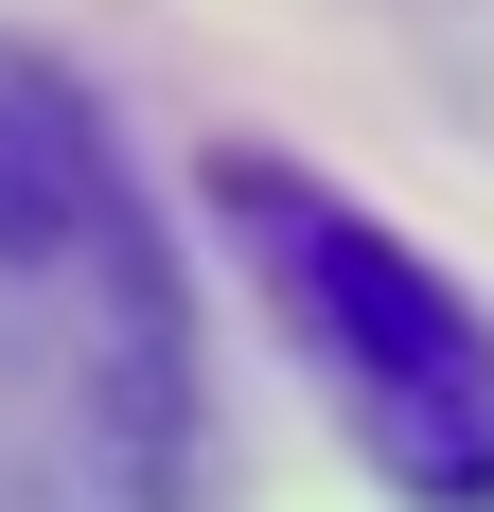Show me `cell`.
Returning a JSON list of instances; mask_svg holds the SVG:
<instances>
[{
    "instance_id": "6da1fadb",
    "label": "cell",
    "mask_w": 494,
    "mask_h": 512,
    "mask_svg": "<svg viewBox=\"0 0 494 512\" xmlns=\"http://www.w3.org/2000/svg\"><path fill=\"white\" fill-rule=\"evenodd\" d=\"M212 371L142 159L53 53L0 36V512H195Z\"/></svg>"
},
{
    "instance_id": "7a4b0ae2",
    "label": "cell",
    "mask_w": 494,
    "mask_h": 512,
    "mask_svg": "<svg viewBox=\"0 0 494 512\" xmlns=\"http://www.w3.org/2000/svg\"><path fill=\"white\" fill-rule=\"evenodd\" d=\"M212 230L283 301V336H300V371H318L353 460L424 512H494V318H477V283L424 265L389 212H353L336 177H300L265 142L212 159Z\"/></svg>"
}]
</instances>
